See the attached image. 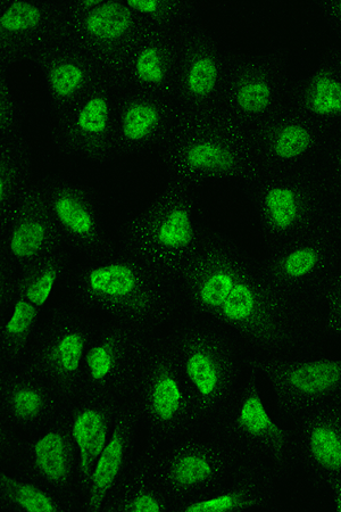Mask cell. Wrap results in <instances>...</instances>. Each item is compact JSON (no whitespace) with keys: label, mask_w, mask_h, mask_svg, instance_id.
<instances>
[{"label":"cell","mask_w":341,"mask_h":512,"mask_svg":"<svg viewBox=\"0 0 341 512\" xmlns=\"http://www.w3.org/2000/svg\"><path fill=\"white\" fill-rule=\"evenodd\" d=\"M173 279L182 310L226 330L252 360L319 357L266 282L259 256L234 236L203 227L195 252Z\"/></svg>","instance_id":"1"},{"label":"cell","mask_w":341,"mask_h":512,"mask_svg":"<svg viewBox=\"0 0 341 512\" xmlns=\"http://www.w3.org/2000/svg\"><path fill=\"white\" fill-rule=\"evenodd\" d=\"M55 294L151 332L168 328L182 310L173 277L116 242L102 255L74 260Z\"/></svg>","instance_id":"2"},{"label":"cell","mask_w":341,"mask_h":512,"mask_svg":"<svg viewBox=\"0 0 341 512\" xmlns=\"http://www.w3.org/2000/svg\"><path fill=\"white\" fill-rule=\"evenodd\" d=\"M165 334L190 393L198 427L212 431L243 387L251 357L226 330L184 310Z\"/></svg>","instance_id":"3"},{"label":"cell","mask_w":341,"mask_h":512,"mask_svg":"<svg viewBox=\"0 0 341 512\" xmlns=\"http://www.w3.org/2000/svg\"><path fill=\"white\" fill-rule=\"evenodd\" d=\"M169 179L199 187L210 180L248 184L259 172L251 134L220 111L181 114L160 152Z\"/></svg>","instance_id":"4"},{"label":"cell","mask_w":341,"mask_h":512,"mask_svg":"<svg viewBox=\"0 0 341 512\" xmlns=\"http://www.w3.org/2000/svg\"><path fill=\"white\" fill-rule=\"evenodd\" d=\"M246 186L263 251L327 224L336 200L320 168L260 171Z\"/></svg>","instance_id":"5"},{"label":"cell","mask_w":341,"mask_h":512,"mask_svg":"<svg viewBox=\"0 0 341 512\" xmlns=\"http://www.w3.org/2000/svg\"><path fill=\"white\" fill-rule=\"evenodd\" d=\"M199 186L169 179L160 194L122 226L116 244L173 277L196 250Z\"/></svg>","instance_id":"6"},{"label":"cell","mask_w":341,"mask_h":512,"mask_svg":"<svg viewBox=\"0 0 341 512\" xmlns=\"http://www.w3.org/2000/svg\"><path fill=\"white\" fill-rule=\"evenodd\" d=\"M144 458L177 512L212 497L248 467L211 431L195 432L161 444L143 441Z\"/></svg>","instance_id":"7"},{"label":"cell","mask_w":341,"mask_h":512,"mask_svg":"<svg viewBox=\"0 0 341 512\" xmlns=\"http://www.w3.org/2000/svg\"><path fill=\"white\" fill-rule=\"evenodd\" d=\"M127 401L147 444H161L204 432L198 427L190 393L165 329L149 341Z\"/></svg>","instance_id":"8"},{"label":"cell","mask_w":341,"mask_h":512,"mask_svg":"<svg viewBox=\"0 0 341 512\" xmlns=\"http://www.w3.org/2000/svg\"><path fill=\"white\" fill-rule=\"evenodd\" d=\"M263 384L251 368L232 406L211 432L248 467L276 477L286 492L299 473L293 439L266 400Z\"/></svg>","instance_id":"9"},{"label":"cell","mask_w":341,"mask_h":512,"mask_svg":"<svg viewBox=\"0 0 341 512\" xmlns=\"http://www.w3.org/2000/svg\"><path fill=\"white\" fill-rule=\"evenodd\" d=\"M99 319L55 294L38 322L26 353L15 366L26 368L66 401H71L76 398L82 361Z\"/></svg>","instance_id":"10"},{"label":"cell","mask_w":341,"mask_h":512,"mask_svg":"<svg viewBox=\"0 0 341 512\" xmlns=\"http://www.w3.org/2000/svg\"><path fill=\"white\" fill-rule=\"evenodd\" d=\"M0 468L13 470L78 512V454L68 404L52 419L16 436L0 435Z\"/></svg>","instance_id":"11"},{"label":"cell","mask_w":341,"mask_h":512,"mask_svg":"<svg viewBox=\"0 0 341 512\" xmlns=\"http://www.w3.org/2000/svg\"><path fill=\"white\" fill-rule=\"evenodd\" d=\"M259 259L273 293L293 311L304 329L306 304L341 263V245L330 219L293 241L264 250Z\"/></svg>","instance_id":"12"},{"label":"cell","mask_w":341,"mask_h":512,"mask_svg":"<svg viewBox=\"0 0 341 512\" xmlns=\"http://www.w3.org/2000/svg\"><path fill=\"white\" fill-rule=\"evenodd\" d=\"M293 84L284 55L232 48L219 111L251 134L285 109Z\"/></svg>","instance_id":"13"},{"label":"cell","mask_w":341,"mask_h":512,"mask_svg":"<svg viewBox=\"0 0 341 512\" xmlns=\"http://www.w3.org/2000/svg\"><path fill=\"white\" fill-rule=\"evenodd\" d=\"M155 333L101 317L82 361L76 398L126 399Z\"/></svg>","instance_id":"14"},{"label":"cell","mask_w":341,"mask_h":512,"mask_svg":"<svg viewBox=\"0 0 341 512\" xmlns=\"http://www.w3.org/2000/svg\"><path fill=\"white\" fill-rule=\"evenodd\" d=\"M118 87L111 74L56 117L48 119L49 143L63 158L110 163L116 156Z\"/></svg>","instance_id":"15"},{"label":"cell","mask_w":341,"mask_h":512,"mask_svg":"<svg viewBox=\"0 0 341 512\" xmlns=\"http://www.w3.org/2000/svg\"><path fill=\"white\" fill-rule=\"evenodd\" d=\"M55 224L74 259H91L111 251L101 196L93 186L64 173L37 176Z\"/></svg>","instance_id":"16"},{"label":"cell","mask_w":341,"mask_h":512,"mask_svg":"<svg viewBox=\"0 0 341 512\" xmlns=\"http://www.w3.org/2000/svg\"><path fill=\"white\" fill-rule=\"evenodd\" d=\"M271 394L273 415L288 420L341 398V358L312 357L289 361L249 360Z\"/></svg>","instance_id":"17"},{"label":"cell","mask_w":341,"mask_h":512,"mask_svg":"<svg viewBox=\"0 0 341 512\" xmlns=\"http://www.w3.org/2000/svg\"><path fill=\"white\" fill-rule=\"evenodd\" d=\"M231 49L203 20L180 32L174 99L181 114L220 110Z\"/></svg>","instance_id":"18"},{"label":"cell","mask_w":341,"mask_h":512,"mask_svg":"<svg viewBox=\"0 0 341 512\" xmlns=\"http://www.w3.org/2000/svg\"><path fill=\"white\" fill-rule=\"evenodd\" d=\"M63 249L68 247L35 177L0 221V270L18 272Z\"/></svg>","instance_id":"19"},{"label":"cell","mask_w":341,"mask_h":512,"mask_svg":"<svg viewBox=\"0 0 341 512\" xmlns=\"http://www.w3.org/2000/svg\"><path fill=\"white\" fill-rule=\"evenodd\" d=\"M330 136L318 123L287 105L251 132L259 172L320 168Z\"/></svg>","instance_id":"20"},{"label":"cell","mask_w":341,"mask_h":512,"mask_svg":"<svg viewBox=\"0 0 341 512\" xmlns=\"http://www.w3.org/2000/svg\"><path fill=\"white\" fill-rule=\"evenodd\" d=\"M65 12L58 0L0 2V72L20 63L36 64L63 36Z\"/></svg>","instance_id":"21"},{"label":"cell","mask_w":341,"mask_h":512,"mask_svg":"<svg viewBox=\"0 0 341 512\" xmlns=\"http://www.w3.org/2000/svg\"><path fill=\"white\" fill-rule=\"evenodd\" d=\"M149 29L126 0H102L83 14L65 12L64 36L85 49L110 74Z\"/></svg>","instance_id":"22"},{"label":"cell","mask_w":341,"mask_h":512,"mask_svg":"<svg viewBox=\"0 0 341 512\" xmlns=\"http://www.w3.org/2000/svg\"><path fill=\"white\" fill-rule=\"evenodd\" d=\"M180 118L181 111L174 99L118 88L115 115L116 156L131 158L161 152Z\"/></svg>","instance_id":"23"},{"label":"cell","mask_w":341,"mask_h":512,"mask_svg":"<svg viewBox=\"0 0 341 512\" xmlns=\"http://www.w3.org/2000/svg\"><path fill=\"white\" fill-rule=\"evenodd\" d=\"M179 35L149 29L111 73L116 86L128 92L174 99L178 78Z\"/></svg>","instance_id":"24"},{"label":"cell","mask_w":341,"mask_h":512,"mask_svg":"<svg viewBox=\"0 0 341 512\" xmlns=\"http://www.w3.org/2000/svg\"><path fill=\"white\" fill-rule=\"evenodd\" d=\"M35 65L43 74L46 85L47 119L68 109L110 74L64 33L41 54Z\"/></svg>","instance_id":"25"},{"label":"cell","mask_w":341,"mask_h":512,"mask_svg":"<svg viewBox=\"0 0 341 512\" xmlns=\"http://www.w3.org/2000/svg\"><path fill=\"white\" fill-rule=\"evenodd\" d=\"M69 401L21 366L0 369V435L16 436L52 419Z\"/></svg>","instance_id":"26"},{"label":"cell","mask_w":341,"mask_h":512,"mask_svg":"<svg viewBox=\"0 0 341 512\" xmlns=\"http://www.w3.org/2000/svg\"><path fill=\"white\" fill-rule=\"evenodd\" d=\"M285 425L293 439L299 473L341 477V398L306 411Z\"/></svg>","instance_id":"27"},{"label":"cell","mask_w":341,"mask_h":512,"mask_svg":"<svg viewBox=\"0 0 341 512\" xmlns=\"http://www.w3.org/2000/svg\"><path fill=\"white\" fill-rule=\"evenodd\" d=\"M124 400L78 396L68 402L71 434L78 454V512Z\"/></svg>","instance_id":"28"},{"label":"cell","mask_w":341,"mask_h":512,"mask_svg":"<svg viewBox=\"0 0 341 512\" xmlns=\"http://www.w3.org/2000/svg\"><path fill=\"white\" fill-rule=\"evenodd\" d=\"M143 441V431L126 398L116 416L110 439L97 459L79 512H103L108 497Z\"/></svg>","instance_id":"29"},{"label":"cell","mask_w":341,"mask_h":512,"mask_svg":"<svg viewBox=\"0 0 341 512\" xmlns=\"http://www.w3.org/2000/svg\"><path fill=\"white\" fill-rule=\"evenodd\" d=\"M288 105L330 134L341 130V61L335 44L304 77L294 80Z\"/></svg>","instance_id":"30"},{"label":"cell","mask_w":341,"mask_h":512,"mask_svg":"<svg viewBox=\"0 0 341 512\" xmlns=\"http://www.w3.org/2000/svg\"><path fill=\"white\" fill-rule=\"evenodd\" d=\"M286 494L276 477L245 467L212 497L190 503L181 512H280L288 510Z\"/></svg>","instance_id":"31"},{"label":"cell","mask_w":341,"mask_h":512,"mask_svg":"<svg viewBox=\"0 0 341 512\" xmlns=\"http://www.w3.org/2000/svg\"><path fill=\"white\" fill-rule=\"evenodd\" d=\"M143 444L108 497L103 512H177L144 458Z\"/></svg>","instance_id":"32"},{"label":"cell","mask_w":341,"mask_h":512,"mask_svg":"<svg viewBox=\"0 0 341 512\" xmlns=\"http://www.w3.org/2000/svg\"><path fill=\"white\" fill-rule=\"evenodd\" d=\"M303 325L316 355L341 341V263L306 304Z\"/></svg>","instance_id":"33"},{"label":"cell","mask_w":341,"mask_h":512,"mask_svg":"<svg viewBox=\"0 0 341 512\" xmlns=\"http://www.w3.org/2000/svg\"><path fill=\"white\" fill-rule=\"evenodd\" d=\"M32 150L26 136L0 139V221L32 179Z\"/></svg>","instance_id":"34"},{"label":"cell","mask_w":341,"mask_h":512,"mask_svg":"<svg viewBox=\"0 0 341 512\" xmlns=\"http://www.w3.org/2000/svg\"><path fill=\"white\" fill-rule=\"evenodd\" d=\"M0 512H72L68 503L28 478L0 468Z\"/></svg>","instance_id":"35"},{"label":"cell","mask_w":341,"mask_h":512,"mask_svg":"<svg viewBox=\"0 0 341 512\" xmlns=\"http://www.w3.org/2000/svg\"><path fill=\"white\" fill-rule=\"evenodd\" d=\"M285 494L296 510L341 512V477L301 472Z\"/></svg>","instance_id":"36"},{"label":"cell","mask_w":341,"mask_h":512,"mask_svg":"<svg viewBox=\"0 0 341 512\" xmlns=\"http://www.w3.org/2000/svg\"><path fill=\"white\" fill-rule=\"evenodd\" d=\"M148 28L180 33L202 20L201 5L186 0H126Z\"/></svg>","instance_id":"37"},{"label":"cell","mask_w":341,"mask_h":512,"mask_svg":"<svg viewBox=\"0 0 341 512\" xmlns=\"http://www.w3.org/2000/svg\"><path fill=\"white\" fill-rule=\"evenodd\" d=\"M0 139L26 136V114L10 72H0Z\"/></svg>","instance_id":"38"},{"label":"cell","mask_w":341,"mask_h":512,"mask_svg":"<svg viewBox=\"0 0 341 512\" xmlns=\"http://www.w3.org/2000/svg\"><path fill=\"white\" fill-rule=\"evenodd\" d=\"M320 171L332 194L341 200V130L331 134Z\"/></svg>","instance_id":"39"},{"label":"cell","mask_w":341,"mask_h":512,"mask_svg":"<svg viewBox=\"0 0 341 512\" xmlns=\"http://www.w3.org/2000/svg\"><path fill=\"white\" fill-rule=\"evenodd\" d=\"M319 10L326 21L336 44L341 45V0H322L318 3Z\"/></svg>","instance_id":"40"},{"label":"cell","mask_w":341,"mask_h":512,"mask_svg":"<svg viewBox=\"0 0 341 512\" xmlns=\"http://www.w3.org/2000/svg\"><path fill=\"white\" fill-rule=\"evenodd\" d=\"M330 224L334 228L335 234L341 245V200H335L334 206H332Z\"/></svg>","instance_id":"41"},{"label":"cell","mask_w":341,"mask_h":512,"mask_svg":"<svg viewBox=\"0 0 341 512\" xmlns=\"http://www.w3.org/2000/svg\"><path fill=\"white\" fill-rule=\"evenodd\" d=\"M336 48H337V51L339 53V57H340V61H341V45L340 44H335Z\"/></svg>","instance_id":"42"}]
</instances>
